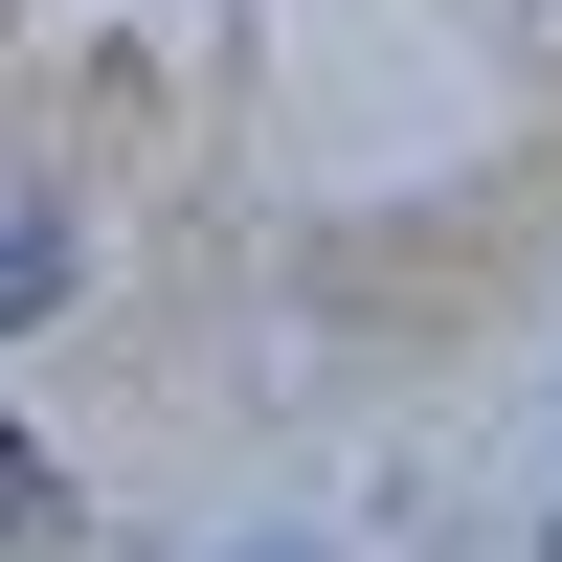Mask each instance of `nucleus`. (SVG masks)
<instances>
[{
  "mask_svg": "<svg viewBox=\"0 0 562 562\" xmlns=\"http://www.w3.org/2000/svg\"><path fill=\"white\" fill-rule=\"evenodd\" d=\"M0 315H68V225H45L23 180H0Z\"/></svg>",
  "mask_w": 562,
  "mask_h": 562,
  "instance_id": "obj_1",
  "label": "nucleus"
},
{
  "mask_svg": "<svg viewBox=\"0 0 562 562\" xmlns=\"http://www.w3.org/2000/svg\"><path fill=\"white\" fill-rule=\"evenodd\" d=\"M0 540H68V495H45V450L0 428Z\"/></svg>",
  "mask_w": 562,
  "mask_h": 562,
  "instance_id": "obj_2",
  "label": "nucleus"
},
{
  "mask_svg": "<svg viewBox=\"0 0 562 562\" xmlns=\"http://www.w3.org/2000/svg\"><path fill=\"white\" fill-rule=\"evenodd\" d=\"M248 562H293V540H248Z\"/></svg>",
  "mask_w": 562,
  "mask_h": 562,
  "instance_id": "obj_3",
  "label": "nucleus"
}]
</instances>
